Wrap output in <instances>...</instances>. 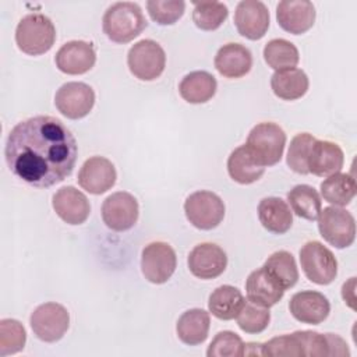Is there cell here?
Here are the masks:
<instances>
[{
    "label": "cell",
    "instance_id": "6da1fadb",
    "mask_svg": "<svg viewBox=\"0 0 357 357\" xmlns=\"http://www.w3.org/2000/svg\"><path fill=\"white\" fill-rule=\"evenodd\" d=\"M4 156L15 177L35 188H47L73 173L78 145L74 134L61 120L35 116L11 128Z\"/></svg>",
    "mask_w": 357,
    "mask_h": 357
},
{
    "label": "cell",
    "instance_id": "7a4b0ae2",
    "mask_svg": "<svg viewBox=\"0 0 357 357\" xmlns=\"http://www.w3.org/2000/svg\"><path fill=\"white\" fill-rule=\"evenodd\" d=\"M148 22L137 3L117 1L113 3L103 14V33L114 43H128L135 39Z\"/></svg>",
    "mask_w": 357,
    "mask_h": 357
},
{
    "label": "cell",
    "instance_id": "3957f363",
    "mask_svg": "<svg viewBox=\"0 0 357 357\" xmlns=\"http://www.w3.org/2000/svg\"><path fill=\"white\" fill-rule=\"evenodd\" d=\"M56 40V28L49 17L33 13L22 17L15 28L17 47L29 56L49 52Z\"/></svg>",
    "mask_w": 357,
    "mask_h": 357
},
{
    "label": "cell",
    "instance_id": "277c9868",
    "mask_svg": "<svg viewBox=\"0 0 357 357\" xmlns=\"http://www.w3.org/2000/svg\"><path fill=\"white\" fill-rule=\"evenodd\" d=\"M286 145L283 128L272 121L258 123L248 132L244 146L261 166H273L280 162Z\"/></svg>",
    "mask_w": 357,
    "mask_h": 357
},
{
    "label": "cell",
    "instance_id": "5b68a950",
    "mask_svg": "<svg viewBox=\"0 0 357 357\" xmlns=\"http://www.w3.org/2000/svg\"><path fill=\"white\" fill-rule=\"evenodd\" d=\"M305 278L319 286L331 284L337 275V261L333 252L319 241H307L298 252Z\"/></svg>",
    "mask_w": 357,
    "mask_h": 357
},
{
    "label": "cell",
    "instance_id": "8992f818",
    "mask_svg": "<svg viewBox=\"0 0 357 357\" xmlns=\"http://www.w3.org/2000/svg\"><path fill=\"white\" fill-rule=\"evenodd\" d=\"M130 73L141 81H155L166 67L163 47L152 39H141L134 43L127 53Z\"/></svg>",
    "mask_w": 357,
    "mask_h": 357
},
{
    "label": "cell",
    "instance_id": "52a82bcc",
    "mask_svg": "<svg viewBox=\"0 0 357 357\" xmlns=\"http://www.w3.org/2000/svg\"><path fill=\"white\" fill-rule=\"evenodd\" d=\"M225 212L226 208L222 198L208 190L195 191L184 201L187 220L199 230H212L218 227L225 218Z\"/></svg>",
    "mask_w": 357,
    "mask_h": 357
},
{
    "label": "cell",
    "instance_id": "ba28073f",
    "mask_svg": "<svg viewBox=\"0 0 357 357\" xmlns=\"http://www.w3.org/2000/svg\"><path fill=\"white\" fill-rule=\"evenodd\" d=\"M321 237L336 248H347L356 238L354 216L340 206H326L318 216Z\"/></svg>",
    "mask_w": 357,
    "mask_h": 357
},
{
    "label": "cell",
    "instance_id": "9c48e42d",
    "mask_svg": "<svg viewBox=\"0 0 357 357\" xmlns=\"http://www.w3.org/2000/svg\"><path fill=\"white\" fill-rule=\"evenodd\" d=\"M29 325L39 340L54 343L66 335L70 326V314L59 303H45L32 311Z\"/></svg>",
    "mask_w": 357,
    "mask_h": 357
},
{
    "label": "cell",
    "instance_id": "30bf717a",
    "mask_svg": "<svg viewBox=\"0 0 357 357\" xmlns=\"http://www.w3.org/2000/svg\"><path fill=\"white\" fill-rule=\"evenodd\" d=\"M177 257L173 247L165 241H152L142 248L141 272L144 278L153 283H166L174 273Z\"/></svg>",
    "mask_w": 357,
    "mask_h": 357
},
{
    "label": "cell",
    "instance_id": "8fae6325",
    "mask_svg": "<svg viewBox=\"0 0 357 357\" xmlns=\"http://www.w3.org/2000/svg\"><path fill=\"white\" fill-rule=\"evenodd\" d=\"M56 109L71 120L84 119L95 105V92L85 82L71 81L63 84L54 95Z\"/></svg>",
    "mask_w": 357,
    "mask_h": 357
},
{
    "label": "cell",
    "instance_id": "7c38bea8",
    "mask_svg": "<svg viewBox=\"0 0 357 357\" xmlns=\"http://www.w3.org/2000/svg\"><path fill=\"white\" fill-rule=\"evenodd\" d=\"M139 205L137 198L126 191L110 194L102 204L103 223L114 231L130 230L138 220Z\"/></svg>",
    "mask_w": 357,
    "mask_h": 357
},
{
    "label": "cell",
    "instance_id": "4fadbf2b",
    "mask_svg": "<svg viewBox=\"0 0 357 357\" xmlns=\"http://www.w3.org/2000/svg\"><path fill=\"white\" fill-rule=\"evenodd\" d=\"M271 15L259 0H241L234 11V25L238 33L250 40H259L268 32Z\"/></svg>",
    "mask_w": 357,
    "mask_h": 357
},
{
    "label": "cell",
    "instance_id": "5bb4252c",
    "mask_svg": "<svg viewBox=\"0 0 357 357\" xmlns=\"http://www.w3.org/2000/svg\"><path fill=\"white\" fill-rule=\"evenodd\" d=\"M190 272L202 280L220 276L227 266V255L222 247L215 243H201L188 254Z\"/></svg>",
    "mask_w": 357,
    "mask_h": 357
},
{
    "label": "cell",
    "instance_id": "9a60e30c",
    "mask_svg": "<svg viewBox=\"0 0 357 357\" xmlns=\"http://www.w3.org/2000/svg\"><path fill=\"white\" fill-rule=\"evenodd\" d=\"M116 167L107 158L92 156L82 163L77 181L86 192L100 195L116 184Z\"/></svg>",
    "mask_w": 357,
    "mask_h": 357
},
{
    "label": "cell",
    "instance_id": "2e32d148",
    "mask_svg": "<svg viewBox=\"0 0 357 357\" xmlns=\"http://www.w3.org/2000/svg\"><path fill=\"white\" fill-rule=\"evenodd\" d=\"M56 67L68 75L88 73L96 63V52L92 43L85 40H70L64 43L54 56Z\"/></svg>",
    "mask_w": 357,
    "mask_h": 357
},
{
    "label": "cell",
    "instance_id": "e0dca14e",
    "mask_svg": "<svg viewBox=\"0 0 357 357\" xmlns=\"http://www.w3.org/2000/svg\"><path fill=\"white\" fill-rule=\"evenodd\" d=\"M315 7L308 0H282L276 6L279 26L293 35H301L315 22Z\"/></svg>",
    "mask_w": 357,
    "mask_h": 357
},
{
    "label": "cell",
    "instance_id": "ac0fdd59",
    "mask_svg": "<svg viewBox=\"0 0 357 357\" xmlns=\"http://www.w3.org/2000/svg\"><path fill=\"white\" fill-rule=\"evenodd\" d=\"M289 310L296 321L307 325H319L328 318L331 303L319 291L303 290L291 296Z\"/></svg>",
    "mask_w": 357,
    "mask_h": 357
},
{
    "label": "cell",
    "instance_id": "d6986e66",
    "mask_svg": "<svg viewBox=\"0 0 357 357\" xmlns=\"http://www.w3.org/2000/svg\"><path fill=\"white\" fill-rule=\"evenodd\" d=\"M52 206L56 215L67 225H81L91 213V205L86 195L73 185H66L57 190L53 194Z\"/></svg>",
    "mask_w": 357,
    "mask_h": 357
},
{
    "label": "cell",
    "instance_id": "ffe728a7",
    "mask_svg": "<svg viewBox=\"0 0 357 357\" xmlns=\"http://www.w3.org/2000/svg\"><path fill=\"white\" fill-rule=\"evenodd\" d=\"M344 153L342 148L326 139H315L307 159L308 172L318 177H328L342 170Z\"/></svg>",
    "mask_w": 357,
    "mask_h": 357
},
{
    "label": "cell",
    "instance_id": "44dd1931",
    "mask_svg": "<svg viewBox=\"0 0 357 357\" xmlns=\"http://www.w3.org/2000/svg\"><path fill=\"white\" fill-rule=\"evenodd\" d=\"M245 293L248 301L265 308H271L283 298L284 289L268 273L264 266H261L248 275L245 280Z\"/></svg>",
    "mask_w": 357,
    "mask_h": 357
},
{
    "label": "cell",
    "instance_id": "7402d4cb",
    "mask_svg": "<svg viewBox=\"0 0 357 357\" xmlns=\"http://www.w3.org/2000/svg\"><path fill=\"white\" fill-rule=\"evenodd\" d=\"M213 64L225 78H241L252 67V54L241 43H226L216 52Z\"/></svg>",
    "mask_w": 357,
    "mask_h": 357
},
{
    "label": "cell",
    "instance_id": "603a6c76",
    "mask_svg": "<svg viewBox=\"0 0 357 357\" xmlns=\"http://www.w3.org/2000/svg\"><path fill=\"white\" fill-rule=\"evenodd\" d=\"M258 219L264 229L273 234H284L293 225V213L279 197H265L258 204Z\"/></svg>",
    "mask_w": 357,
    "mask_h": 357
},
{
    "label": "cell",
    "instance_id": "cb8c5ba5",
    "mask_svg": "<svg viewBox=\"0 0 357 357\" xmlns=\"http://www.w3.org/2000/svg\"><path fill=\"white\" fill-rule=\"evenodd\" d=\"M211 328V317L202 308H191L184 311L176 324L177 337L187 346H198L208 337Z\"/></svg>",
    "mask_w": 357,
    "mask_h": 357
},
{
    "label": "cell",
    "instance_id": "d4e9b609",
    "mask_svg": "<svg viewBox=\"0 0 357 357\" xmlns=\"http://www.w3.org/2000/svg\"><path fill=\"white\" fill-rule=\"evenodd\" d=\"M216 78L204 70L185 74L178 84L180 96L192 105H201L211 100L216 93Z\"/></svg>",
    "mask_w": 357,
    "mask_h": 357
},
{
    "label": "cell",
    "instance_id": "484cf974",
    "mask_svg": "<svg viewBox=\"0 0 357 357\" xmlns=\"http://www.w3.org/2000/svg\"><path fill=\"white\" fill-rule=\"evenodd\" d=\"M310 86L307 74L301 68H287L275 71L271 77V88L275 96L283 100H297L303 98Z\"/></svg>",
    "mask_w": 357,
    "mask_h": 357
},
{
    "label": "cell",
    "instance_id": "4316f807",
    "mask_svg": "<svg viewBox=\"0 0 357 357\" xmlns=\"http://www.w3.org/2000/svg\"><path fill=\"white\" fill-rule=\"evenodd\" d=\"M244 303L245 298L237 287L222 284L211 293L208 308L215 318L220 321H230L238 315Z\"/></svg>",
    "mask_w": 357,
    "mask_h": 357
},
{
    "label": "cell",
    "instance_id": "83f0119b",
    "mask_svg": "<svg viewBox=\"0 0 357 357\" xmlns=\"http://www.w3.org/2000/svg\"><path fill=\"white\" fill-rule=\"evenodd\" d=\"M227 173L238 184H252L265 173V167L254 160L244 145L237 146L227 158Z\"/></svg>",
    "mask_w": 357,
    "mask_h": 357
},
{
    "label": "cell",
    "instance_id": "f1b7e54d",
    "mask_svg": "<svg viewBox=\"0 0 357 357\" xmlns=\"http://www.w3.org/2000/svg\"><path fill=\"white\" fill-rule=\"evenodd\" d=\"M322 198L333 206L349 205L357 191L356 180L349 173H335L328 176L319 185Z\"/></svg>",
    "mask_w": 357,
    "mask_h": 357
},
{
    "label": "cell",
    "instance_id": "f546056e",
    "mask_svg": "<svg viewBox=\"0 0 357 357\" xmlns=\"http://www.w3.org/2000/svg\"><path fill=\"white\" fill-rule=\"evenodd\" d=\"M287 202L291 211L305 220H317L322 209V201L318 191L308 184L294 185L287 192Z\"/></svg>",
    "mask_w": 357,
    "mask_h": 357
},
{
    "label": "cell",
    "instance_id": "4dcf8cb0",
    "mask_svg": "<svg viewBox=\"0 0 357 357\" xmlns=\"http://www.w3.org/2000/svg\"><path fill=\"white\" fill-rule=\"evenodd\" d=\"M264 60L275 71L294 68L298 64L300 54L294 43L283 38L271 39L264 46Z\"/></svg>",
    "mask_w": 357,
    "mask_h": 357
},
{
    "label": "cell",
    "instance_id": "1f68e13d",
    "mask_svg": "<svg viewBox=\"0 0 357 357\" xmlns=\"http://www.w3.org/2000/svg\"><path fill=\"white\" fill-rule=\"evenodd\" d=\"M268 273L284 289H291L298 280V269L294 257L284 250L275 251L262 265Z\"/></svg>",
    "mask_w": 357,
    "mask_h": 357
},
{
    "label": "cell",
    "instance_id": "d6a6232c",
    "mask_svg": "<svg viewBox=\"0 0 357 357\" xmlns=\"http://www.w3.org/2000/svg\"><path fill=\"white\" fill-rule=\"evenodd\" d=\"M229 8L220 1H194L192 21L202 31L218 29L227 18Z\"/></svg>",
    "mask_w": 357,
    "mask_h": 357
},
{
    "label": "cell",
    "instance_id": "836d02e7",
    "mask_svg": "<svg viewBox=\"0 0 357 357\" xmlns=\"http://www.w3.org/2000/svg\"><path fill=\"white\" fill-rule=\"evenodd\" d=\"M238 328L250 335H257L264 332L271 322L269 308L257 305L248 300H245L241 311L236 317Z\"/></svg>",
    "mask_w": 357,
    "mask_h": 357
},
{
    "label": "cell",
    "instance_id": "e575fe53",
    "mask_svg": "<svg viewBox=\"0 0 357 357\" xmlns=\"http://www.w3.org/2000/svg\"><path fill=\"white\" fill-rule=\"evenodd\" d=\"M26 342V332L22 324L13 318L0 321V356L6 357L21 351Z\"/></svg>",
    "mask_w": 357,
    "mask_h": 357
},
{
    "label": "cell",
    "instance_id": "d590c367",
    "mask_svg": "<svg viewBox=\"0 0 357 357\" xmlns=\"http://www.w3.org/2000/svg\"><path fill=\"white\" fill-rule=\"evenodd\" d=\"M315 139L317 138L312 137L310 132H300L291 138L287 156H286V163L294 173L297 174L310 173L307 166V159Z\"/></svg>",
    "mask_w": 357,
    "mask_h": 357
},
{
    "label": "cell",
    "instance_id": "8d00e7d4",
    "mask_svg": "<svg viewBox=\"0 0 357 357\" xmlns=\"http://www.w3.org/2000/svg\"><path fill=\"white\" fill-rule=\"evenodd\" d=\"M146 10L156 24L172 25L183 17L185 3L183 0H148Z\"/></svg>",
    "mask_w": 357,
    "mask_h": 357
},
{
    "label": "cell",
    "instance_id": "74e56055",
    "mask_svg": "<svg viewBox=\"0 0 357 357\" xmlns=\"http://www.w3.org/2000/svg\"><path fill=\"white\" fill-rule=\"evenodd\" d=\"M208 357H240L244 356L243 339L231 332L222 331L215 335L206 350Z\"/></svg>",
    "mask_w": 357,
    "mask_h": 357
},
{
    "label": "cell",
    "instance_id": "f35d334b",
    "mask_svg": "<svg viewBox=\"0 0 357 357\" xmlns=\"http://www.w3.org/2000/svg\"><path fill=\"white\" fill-rule=\"evenodd\" d=\"M262 356H303V349L297 335L293 332L262 343Z\"/></svg>",
    "mask_w": 357,
    "mask_h": 357
},
{
    "label": "cell",
    "instance_id": "ab89813d",
    "mask_svg": "<svg viewBox=\"0 0 357 357\" xmlns=\"http://www.w3.org/2000/svg\"><path fill=\"white\" fill-rule=\"evenodd\" d=\"M301 343L303 356H329V343L326 335L315 331H296Z\"/></svg>",
    "mask_w": 357,
    "mask_h": 357
},
{
    "label": "cell",
    "instance_id": "60d3db41",
    "mask_svg": "<svg viewBox=\"0 0 357 357\" xmlns=\"http://www.w3.org/2000/svg\"><path fill=\"white\" fill-rule=\"evenodd\" d=\"M329 343V356H350L347 343L336 333H325Z\"/></svg>",
    "mask_w": 357,
    "mask_h": 357
},
{
    "label": "cell",
    "instance_id": "b9f144b4",
    "mask_svg": "<svg viewBox=\"0 0 357 357\" xmlns=\"http://www.w3.org/2000/svg\"><path fill=\"white\" fill-rule=\"evenodd\" d=\"M354 283L356 278H350V280L342 286V297L350 308H354Z\"/></svg>",
    "mask_w": 357,
    "mask_h": 357
},
{
    "label": "cell",
    "instance_id": "7bdbcfd3",
    "mask_svg": "<svg viewBox=\"0 0 357 357\" xmlns=\"http://www.w3.org/2000/svg\"><path fill=\"white\" fill-rule=\"evenodd\" d=\"M244 356H262V343H244Z\"/></svg>",
    "mask_w": 357,
    "mask_h": 357
}]
</instances>
